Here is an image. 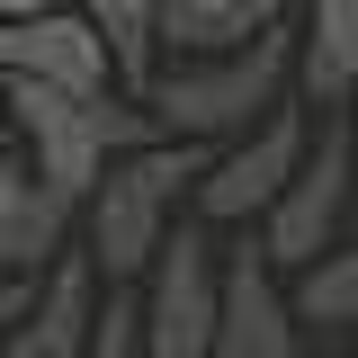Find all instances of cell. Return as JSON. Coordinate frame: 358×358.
Here are the masks:
<instances>
[{"label":"cell","instance_id":"1","mask_svg":"<svg viewBox=\"0 0 358 358\" xmlns=\"http://www.w3.org/2000/svg\"><path fill=\"white\" fill-rule=\"evenodd\" d=\"M206 134H162V143H143V152H117L99 188H90V268L108 278V287H126L143 278V260L162 251V233H171V197L179 188H197L206 179Z\"/></svg>","mask_w":358,"mask_h":358},{"label":"cell","instance_id":"2","mask_svg":"<svg viewBox=\"0 0 358 358\" xmlns=\"http://www.w3.org/2000/svg\"><path fill=\"white\" fill-rule=\"evenodd\" d=\"M0 90H9V126H27V143H36V179L63 188L72 206L99 188L117 152L162 143V117H143L108 90H54V81H0Z\"/></svg>","mask_w":358,"mask_h":358},{"label":"cell","instance_id":"3","mask_svg":"<svg viewBox=\"0 0 358 358\" xmlns=\"http://www.w3.org/2000/svg\"><path fill=\"white\" fill-rule=\"evenodd\" d=\"M287 27H260L233 54H206V63H179L152 81V117L162 134H233L251 126V108H278V81H287Z\"/></svg>","mask_w":358,"mask_h":358},{"label":"cell","instance_id":"4","mask_svg":"<svg viewBox=\"0 0 358 358\" xmlns=\"http://www.w3.org/2000/svg\"><path fill=\"white\" fill-rule=\"evenodd\" d=\"M152 287H143V358H206L215 341V305H224V260L206 224H179L152 251Z\"/></svg>","mask_w":358,"mask_h":358},{"label":"cell","instance_id":"5","mask_svg":"<svg viewBox=\"0 0 358 358\" xmlns=\"http://www.w3.org/2000/svg\"><path fill=\"white\" fill-rule=\"evenodd\" d=\"M358 197V171H350V126H322V152H305L287 188L260 206V260L268 268H305L341 242V215Z\"/></svg>","mask_w":358,"mask_h":358},{"label":"cell","instance_id":"6","mask_svg":"<svg viewBox=\"0 0 358 358\" xmlns=\"http://www.w3.org/2000/svg\"><path fill=\"white\" fill-rule=\"evenodd\" d=\"M108 36L63 9H27L0 18V81H54V90H108Z\"/></svg>","mask_w":358,"mask_h":358},{"label":"cell","instance_id":"7","mask_svg":"<svg viewBox=\"0 0 358 358\" xmlns=\"http://www.w3.org/2000/svg\"><path fill=\"white\" fill-rule=\"evenodd\" d=\"M206 358H296V305L278 296V268L251 242L224 260V305H215Z\"/></svg>","mask_w":358,"mask_h":358},{"label":"cell","instance_id":"8","mask_svg":"<svg viewBox=\"0 0 358 358\" xmlns=\"http://www.w3.org/2000/svg\"><path fill=\"white\" fill-rule=\"evenodd\" d=\"M296 162H305V126L278 108V117H268L242 152L206 162V179H197V215H206V224H251L268 197L287 188V171H296Z\"/></svg>","mask_w":358,"mask_h":358},{"label":"cell","instance_id":"9","mask_svg":"<svg viewBox=\"0 0 358 358\" xmlns=\"http://www.w3.org/2000/svg\"><path fill=\"white\" fill-rule=\"evenodd\" d=\"M90 313H99V268H90V251H63L45 268L36 305L0 331V358H81L90 350Z\"/></svg>","mask_w":358,"mask_h":358},{"label":"cell","instance_id":"10","mask_svg":"<svg viewBox=\"0 0 358 358\" xmlns=\"http://www.w3.org/2000/svg\"><path fill=\"white\" fill-rule=\"evenodd\" d=\"M63 233H72V197L45 188V179H27L18 206L0 215V278H36V268H54V260H63Z\"/></svg>","mask_w":358,"mask_h":358},{"label":"cell","instance_id":"11","mask_svg":"<svg viewBox=\"0 0 358 358\" xmlns=\"http://www.w3.org/2000/svg\"><path fill=\"white\" fill-rule=\"evenodd\" d=\"M358 81V0H313V36H305V90L322 108H341Z\"/></svg>","mask_w":358,"mask_h":358},{"label":"cell","instance_id":"12","mask_svg":"<svg viewBox=\"0 0 358 358\" xmlns=\"http://www.w3.org/2000/svg\"><path fill=\"white\" fill-rule=\"evenodd\" d=\"M296 322H358V233L296 268Z\"/></svg>","mask_w":358,"mask_h":358},{"label":"cell","instance_id":"13","mask_svg":"<svg viewBox=\"0 0 358 358\" xmlns=\"http://www.w3.org/2000/svg\"><path fill=\"white\" fill-rule=\"evenodd\" d=\"M81 18L108 36V63H117L134 90L152 81V18H162V0H81Z\"/></svg>","mask_w":358,"mask_h":358},{"label":"cell","instance_id":"14","mask_svg":"<svg viewBox=\"0 0 358 358\" xmlns=\"http://www.w3.org/2000/svg\"><path fill=\"white\" fill-rule=\"evenodd\" d=\"M81 358H143V296H108L90 313V350Z\"/></svg>","mask_w":358,"mask_h":358},{"label":"cell","instance_id":"15","mask_svg":"<svg viewBox=\"0 0 358 358\" xmlns=\"http://www.w3.org/2000/svg\"><path fill=\"white\" fill-rule=\"evenodd\" d=\"M27 305H36V278H0V331H9Z\"/></svg>","mask_w":358,"mask_h":358},{"label":"cell","instance_id":"16","mask_svg":"<svg viewBox=\"0 0 358 358\" xmlns=\"http://www.w3.org/2000/svg\"><path fill=\"white\" fill-rule=\"evenodd\" d=\"M27 179H36V171H9V162H0V215L18 206V188H27Z\"/></svg>","mask_w":358,"mask_h":358},{"label":"cell","instance_id":"17","mask_svg":"<svg viewBox=\"0 0 358 358\" xmlns=\"http://www.w3.org/2000/svg\"><path fill=\"white\" fill-rule=\"evenodd\" d=\"M341 126H350V171H358V81H350V117Z\"/></svg>","mask_w":358,"mask_h":358},{"label":"cell","instance_id":"18","mask_svg":"<svg viewBox=\"0 0 358 358\" xmlns=\"http://www.w3.org/2000/svg\"><path fill=\"white\" fill-rule=\"evenodd\" d=\"M27 9H45V0H0V18H27Z\"/></svg>","mask_w":358,"mask_h":358},{"label":"cell","instance_id":"19","mask_svg":"<svg viewBox=\"0 0 358 358\" xmlns=\"http://www.w3.org/2000/svg\"><path fill=\"white\" fill-rule=\"evenodd\" d=\"M0 126H9V90H0Z\"/></svg>","mask_w":358,"mask_h":358}]
</instances>
